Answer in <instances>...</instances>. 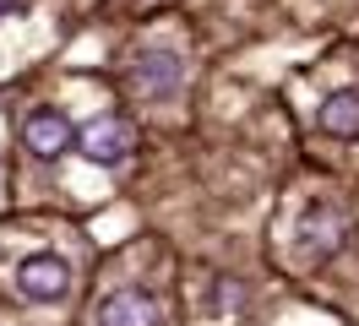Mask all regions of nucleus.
Listing matches in <instances>:
<instances>
[{"label":"nucleus","instance_id":"obj_3","mask_svg":"<svg viewBox=\"0 0 359 326\" xmlns=\"http://www.w3.org/2000/svg\"><path fill=\"white\" fill-rule=\"evenodd\" d=\"M131 82L147 93V98H175L180 93V55L169 49H142L131 65Z\"/></svg>","mask_w":359,"mask_h":326},{"label":"nucleus","instance_id":"obj_5","mask_svg":"<svg viewBox=\"0 0 359 326\" xmlns=\"http://www.w3.org/2000/svg\"><path fill=\"white\" fill-rule=\"evenodd\" d=\"M22 142H27L33 158H60L66 142H71V125L55 114V109H33V114H27V125H22Z\"/></svg>","mask_w":359,"mask_h":326},{"label":"nucleus","instance_id":"obj_1","mask_svg":"<svg viewBox=\"0 0 359 326\" xmlns=\"http://www.w3.org/2000/svg\"><path fill=\"white\" fill-rule=\"evenodd\" d=\"M66 288H71V266L60 256H49V250H39V256H27L22 266H17V294H22V299L55 304Z\"/></svg>","mask_w":359,"mask_h":326},{"label":"nucleus","instance_id":"obj_6","mask_svg":"<svg viewBox=\"0 0 359 326\" xmlns=\"http://www.w3.org/2000/svg\"><path fill=\"white\" fill-rule=\"evenodd\" d=\"M321 130L332 142H354L359 136V93H332L321 104Z\"/></svg>","mask_w":359,"mask_h":326},{"label":"nucleus","instance_id":"obj_4","mask_svg":"<svg viewBox=\"0 0 359 326\" xmlns=\"http://www.w3.org/2000/svg\"><path fill=\"white\" fill-rule=\"evenodd\" d=\"M98 326H158V304L142 288H120L98 304Z\"/></svg>","mask_w":359,"mask_h":326},{"label":"nucleus","instance_id":"obj_7","mask_svg":"<svg viewBox=\"0 0 359 326\" xmlns=\"http://www.w3.org/2000/svg\"><path fill=\"white\" fill-rule=\"evenodd\" d=\"M343 217H337V207H316L311 217H305V234H299V245L311 250V256H327L337 239H343V229H337Z\"/></svg>","mask_w":359,"mask_h":326},{"label":"nucleus","instance_id":"obj_8","mask_svg":"<svg viewBox=\"0 0 359 326\" xmlns=\"http://www.w3.org/2000/svg\"><path fill=\"white\" fill-rule=\"evenodd\" d=\"M11 6H17V0H0V17H6V11H11Z\"/></svg>","mask_w":359,"mask_h":326},{"label":"nucleus","instance_id":"obj_2","mask_svg":"<svg viewBox=\"0 0 359 326\" xmlns=\"http://www.w3.org/2000/svg\"><path fill=\"white\" fill-rule=\"evenodd\" d=\"M76 147H82V158L104 163V169H109V163H126V158H131V125L114 120V114L109 120H93V125L76 136Z\"/></svg>","mask_w":359,"mask_h":326}]
</instances>
